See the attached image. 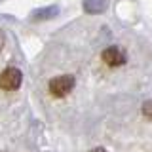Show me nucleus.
<instances>
[{
	"label": "nucleus",
	"instance_id": "1",
	"mask_svg": "<svg viewBox=\"0 0 152 152\" xmlns=\"http://www.w3.org/2000/svg\"><path fill=\"white\" fill-rule=\"evenodd\" d=\"M74 86H76L74 76H70V74L55 76V78H51V80H50V93L53 95V97L61 99V97H66V95L72 91Z\"/></svg>",
	"mask_w": 152,
	"mask_h": 152
},
{
	"label": "nucleus",
	"instance_id": "2",
	"mask_svg": "<svg viewBox=\"0 0 152 152\" xmlns=\"http://www.w3.org/2000/svg\"><path fill=\"white\" fill-rule=\"evenodd\" d=\"M23 82V74L17 66H8L0 74V89L4 91H15Z\"/></svg>",
	"mask_w": 152,
	"mask_h": 152
},
{
	"label": "nucleus",
	"instance_id": "3",
	"mask_svg": "<svg viewBox=\"0 0 152 152\" xmlns=\"http://www.w3.org/2000/svg\"><path fill=\"white\" fill-rule=\"evenodd\" d=\"M101 59H103V63L108 65V66H122L126 63L127 57H126V51L120 50L118 46H110V48H107V50H103Z\"/></svg>",
	"mask_w": 152,
	"mask_h": 152
},
{
	"label": "nucleus",
	"instance_id": "4",
	"mask_svg": "<svg viewBox=\"0 0 152 152\" xmlns=\"http://www.w3.org/2000/svg\"><path fill=\"white\" fill-rule=\"evenodd\" d=\"M84 10L88 13H103L107 10V0H84Z\"/></svg>",
	"mask_w": 152,
	"mask_h": 152
},
{
	"label": "nucleus",
	"instance_id": "5",
	"mask_svg": "<svg viewBox=\"0 0 152 152\" xmlns=\"http://www.w3.org/2000/svg\"><path fill=\"white\" fill-rule=\"evenodd\" d=\"M53 15H57V8L51 6V8H42V10H38V12H34L32 13V19H50Z\"/></svg>",
	"mask_w": 152,
	"mask_h": 152
},
{
	"label": "nucleus",
	"instance_id": "6",
	"mask_svg": "<svg viewBox=\"0 0 152 152\" xmlns=\"http://www.w3.org/2000/svg\"><path fill=\"white\" fill-rule=\"evenodd\" d=\"M141 110H142V116H145L146 120H152V99L142 103V108H141Z\"/></svg>",
	"mask_w": 152,
	"mask_h": 152
},
{
	"label": "nucleus",
	"instance_id": "7",
	"mask_svg": "<svg viewBox=\"0 0 152 152\" xmlns=\"http://www.w3.org/2000/svg\"><path fill=\"white\" fill-rule=\"evenodd\" d=\"M91 152H107V150H104V148H101V146H97V148H93Z\"/></svg>",
	"mask_w": 152,
	"mask_h": 152
},
{
	"label": "nucleus",
	"instance_id": "8",
	"mask_svg": "<svg viewBox=\"0 0 152 152\" xmlns=\"http://www.w3.org/2000/svg\"><path fill=\"white\" fill-rule=\"evenodd\" d=\"M2 44H4V34L0 32V48H2Z\"/></svg>",
	"mask_w": 152,
	"mask_h": 152
}]
</instances>
